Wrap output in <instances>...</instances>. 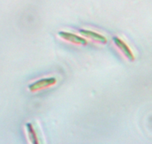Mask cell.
Masks as SVG:
<instances>
[{"label":"cell","mask_w":152,"mask_h":144,"mask_svg":"<svg viewBox=\"0 0 152 144\" xmlns=\"http://www.w3.org/2000/svg\"><path fill=\"white\" fill-rule=\"evenodd\" d=\"M56 82H57V80L53 77H45V78L39 79V80L30 84L28 86V89H29L30 91L35 92L54 86Z\"/></svg>","instance_id":"cell-1"},{"label":"cell","mask_w":152,"mask_h":144,"mask_svg":"<svg viewBox=\"0 0 152 144\" xmlns=\"http://www.w3.org/2000/svg\"><path fill=\"white\" fill-rule=\"evenodd\" d=\"M113 42H114V45L117 48L120 52H121L122 54L126 57L128 60L133 61L134 59L135 56L134 54L133 51L132 49L130 48L129 45L126 44V42L123 41L122 39H120L118 37H113Z\"/></svg>","instance_id":"cell-2"},{"label":"cell","mask_w":152,"mask_h":144,"mask_svg":"<svg viewBox=\"0 0 152 144\" xmlns=\"http://www.w3.org/2000/svg\"><path fill=\"white\" fill-rule=\"evenodd\" d=\"M58 35L62 39L65 41L68 42L73 43L77 45H86L88 41L84 37H80L77 34H73L71 32H67V31H59L58 33Z\"/></svg>","instance_id":"cell-3"},{"label":"cell","mask_w":152,"mask_h":144,"mask_svg":"<svg viewBox=\"0 0 152 144\" xmlns=\"http://www.w3.org/2000/svg\"><path fill=\"white\" fill-rule=\"evenodd\" d=\"M80 32L83 37H85L87 39H89L91 41L101 43V44H105L108 42V39H107V38L105 36L102 35V34H99V33L96 32V31H91V30L81 29Z\"/></svg>","instance_id":"cell-4"},{"label":"cell","mask_w":152,"mask_h":144,"mask_svg":"<svg viewBox=\"0 0 152 144\" xmlns=\"http://www.w3.org/2000/svg\"><path fill=\"white\" fill-rule=\"evenodd\" d=\"M26 130L28 133V137L29 138V140L31 143L37 144L39 143V139L37 137L36 131L34 129V126L31 123H27L26 124Z\"/></svg>","instance_id":"cell-5"}]
</instances>
